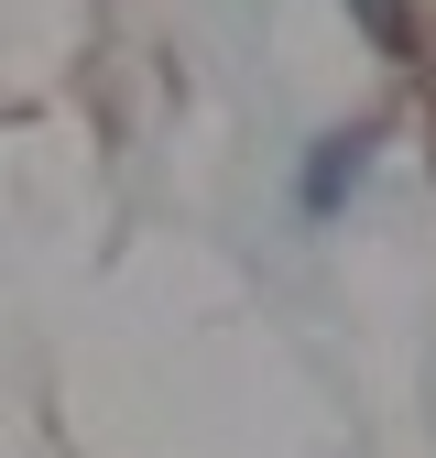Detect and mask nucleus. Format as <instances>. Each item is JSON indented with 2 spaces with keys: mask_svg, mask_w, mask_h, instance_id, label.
Returning a JSON list of instances; mask_svg holds the SVG:
<instances>
[{
  "mask_svg": "<svg viewBox=\"0 0 436 458\" xmlns=\"http://www.w3.org/2000/svg\"><path fill=\"white\" fill-rule=\"evenodd\" d=\"M349 22H360L382 55H415V0H349Z\"/></svg>",
  "mask_w": 436,
  "mask_h": 458,
  "instance_id": "obj_2",
  "label": "nucleus"
},
{
  "mask_svg": "<svg viewBox=\"0 0 436 458\" xmlns=\"http://www.w3.org/2000/svg\"><path fill=\"white\" fill-rule=\"evenodd\" d=\"M360 164H371V131H327V153L306 164V208L327 218V208H339V186H360Z\"/></svg>",
  "mask_w": 436,
  "mask_h": 458,
  "instance_id": "obj_1",
  "label": "nucleus"
}]
</instances>
